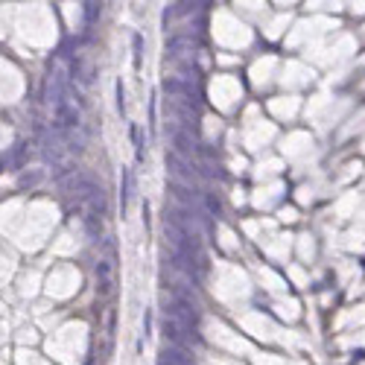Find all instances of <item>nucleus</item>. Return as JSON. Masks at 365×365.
<instances>
[{
	"instance_id": "f257e3e1",
	"label": "nucleus",
	"mask_w": 365,
	"mask_h": 365,
	"mask_svg": "<svg viewBox=\"0 0 365 365\" xmlns=\"http://www.w3.org/2000/svg\"><path fill=\"white\" fill-rule=\"evenodd\" d=\"M164 307H166V316H169V319H175V322H181V324H187V327H193V330H196V324H199V310L193 307V298H184V295L166 292V295H164Z\"/></svg>"
},
{
	"instance_id": "f03ea898",
	"label": "nucleus",
	"mask_w": 365,
	"mask_h": 365,
	"mask_svg": "<svg viewBox=\"0 0 365 365\" xmlns=\"http://www.w3.org/2000/svg\"><path fill=\"white\" fill-rule=\"evenodd\" d=\"M164 333L175 348H184V351L202 345L199 330H193V327H187V324H181V322H175V319H169V316H166V322H164Z\"/></svg>"
},
{
	"instance_id": "7ed1b4c3",
	"label": "nucleus",
	"mask_w": 365,
	"mask_h": 365,
	"mask_svg": "<svg viewBox=\"0 0 365 365\" xmlns=\"http://www.w3.org/2000/svg\"><path fill=\"white\" fill-rule=\"evenodd\" d=\"M166 166H169V172H172V181L175 184H184V187H193L196 190V181H199V166H193L190 161H184V158H178L175 152L172 155H166Z\"/></svg>"
},
{
	"instance_id": "20e7f679",
	"label": "nucleus",
	"mask_w": 365,
	"mask_h": 365,
	"mask_svg": "<svg viewBox=\"0 0 365 365\" xmlns=\"http://www.w3.org/2000/svg\"><path fill=\"white\" fill-rule=\"evenodd\" d=\"M158 365H196L193 363V357L184 351V348H175V345H169L161 351V357H158Z\"/></svg>"
},
{
	"instance_id": "39448f33",
	"label": "nucleus",
	"mask_w": 365,
	"mask_h": 365,
	"mask_svg": "<svg viewBox=\"0 0 365 365\" xmlns=\"http://www.w3.org/2000/svg\"><path fill=\"white\" fill-rule=\"evenodd\" d=\"M132 47H134V70H140V62H143V38L140 35L132 38Z\"/></svg>"
},
{
	"instance_id": "423d86ee",
	"label": "nucleus",
	"mask_w": 365,
	"mask_h": 365,
	"mask_svg": "<svg viewBox=\"0 0 365 365\" xmlns=\"http://www.w3.org/2000/svg\"><path fill=\"white\" fill-rule=\"evenodd\" d=\"M129 199H132V175L123 172V207L129 204Z\"/></svg>"
},
{
	"instance_id": "0eeeda50",
	"label": "nucleus",
	"mask_w": 365,
	"mask_h": 365,
	"mask_svg": "<svg viewBox=\"0 0 365 365\" xmlns=\"http://www.w3.org/2000/svg\"><path fill=\"white\" fill-rule=\"evenodd\" d=\"M204 204H207V210H210L213 216H222V204L213 199V196H204Z\"/></svg>"
}]
</instances>
